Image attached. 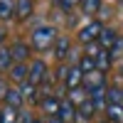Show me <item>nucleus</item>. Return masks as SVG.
Here are the masks:
<instances>
[{"instance_id": "nucleus-24", "label": "nucleus", "mask_w": 123, "mask_h": 123, "mask_svg": "<svg viewBox=\"0 0 123 123\" xmlns=\"http://www.w3.org/2000/svg\"><path fill=\"white\" fill-rule=\"evenodd\" d=\"M108 52H111V57H113V59H116V57H123V37H118V39H116V44L111 47Z\"/></svg>"}, {"instance_id": "nucleus-6", "label": "nucleus", "mask_w": 123, "mask_h": 123, "mask_svg": "<svg viewBox=\"0 0 123 123\" xmlns=\"http://www.w3.org/2000/svg\"><path fill=\"white\" fill-rule=\"evenodd\" d=\"M7 76L12 79V81H17V84H22V81H27V79H30V67L25 64V62H15L12 69L7 71Z\"/></svg>"}, {"instance_id": "nucleus-26", "label": "nucleus", "mask_w": 123, "mask_h": 123, "mask_svg": "<svg viewBox=\"0 0 123 123\" xmlns=\"http://www.w3.org/2000/svg\"><path fill=\"white\" fill-rule=\"evenodd\" d=\"M35 118L30 116V113H22V111H20V123H32Z\"/></svg>"}, {"instance_id": "nucleus-17", "label": "nucleus", "mask_w": 123, "mask_h": 123, "mask_svg": "<svg viewBox=\"0 0 123 123\" xmlns=\"http://www.w3.org/2000/svg\"><path fill=\"white\" fill-rule=\"evenodd\" d=\"M111 62H113L111 52H108V49H101V52H98V57H96V69L106 74V71H108V67H111Z\"/></svg>"}, {"instance_id": "nucleus-3", "label": "nucleus", "mask_w": 123, "mask_h": 123, "mask_svg": "<svg viewBox=\"0 0 123 123\" xmlns=\"http://www.w3.org/2000/svg\"><path fill=\"white\" fill-rule=\"evenodd\" d=\"M47 64H44V62L42 59H35L32 62V64H30V81H32V84H44V81H47Z\"/></svg>"}, {"instance_id": "nucleus-21", "label": "nucleus", "mask_w": 123, "mask_h": 123, "mask_svg": "<svg viewBox=\"0 0 123 123\" xmlns=\"http://www.w3.org/2000/svg\"><path fill=\"white\" fill-rule=\"evenodd\" d=\"M81 10L86 15H96L101 10V0H81Z\"/></svg>"}, {"instance_id": "nucleus-27", "label": "nucleus", "mask_w": 123, "mask_h": 123, "mask_svg": "<svg viewBox=\"0 0 123 123\" xmlns=\"http://www.w3.org/2000/svg\"><path fill=\"white\" fill-rule=\"evenodd\" d=\"M7 89H10V86L5 84L3 79H0V98H5V94H7Z\"/></svg>"}, {"instance_id": "nucleus-23", "label": "nucleus", "mask_w": 123, "mask_h": 123, "mask_svg": "<svg viewBox=\"0 0 123 123\" xmlns=\"http://www.w3.org/2000/svg\"><path fill=\"white\" fill-rule=\"evenodd\" d=\"M108 104H123V89L121 86H108Z\"/></svg>"}, {"instance_id": "nucleus-29", "label": "nucleus", "mask_w": 123, "mask_h": 123, "mask_svg": "<svg viewBox=\"0 0 123 123\" xmlns=\"http://www.w3.org/2000/svg\"><path fill=\"white\" fill-rule=\"evenodd\" d=\"M49 123H62V121H59V118H52V121H49Z\"/></svg>"}, {"instance_id": "nucleus-15", "label": "nucleus", "mask_w": 123, "mask_h": 123, "mask_svg": "<svg viewBox=\"0 0 123 123\" xmlns=\"http://www.w3.org/2000/svg\"><path fill=\"white\" fill-rule=\"evenodd\" d=\"M59 106H62V101H57L54 96H44V98H42V111L49 113V116H54V118H57V113H59Z\"/></svg>"}, {"instance_id": "nucleus-22", "label": "nucleus", "mask_w": 123, "mask_h": 123, "mask_svg": "<svg viewBox=\"0 0 123 123\" xmlns=\"http://www.w3.org/2000/svg\"><path fill=\"white\" fill-rule=\"evenodd\" d=\"M96 113V108H94V104H91V98L89 101H84V104L79 106V118H84V121H89L91 116Z\"/></svg>"}, {"instance_id": "nucleus-2", "label": "nucleus", "mask_w": 123, "mask_h": 123, "mask_svg": "<svg viewBox=\"0 0 123 123\" xmlns=\"http://www.w3.org/2000/svg\"><path fill=\"white\" fill-rule=\"evenodd\" d=\"M101 32H104V22L101 20H89L86 25H81L79 27V42L81 44H94V42H98V37H101Z\"/></svg>"}, {"instance_id": "nucleus-10", "label": "nucleus", "mask_w": 123, "mask_h": 123, "mask_svg": "<svg viewBox=\"0 0 123 123\" xmlns=\"http://www.w3.org/2000/svg\"><path fill=\"white\" fill-rule=\"evenodd\" d=\"M121 35L116 32V30H111V27H104V32H101V37H98V44H101V49H111L116 44V39H118Z\"/></svg>"}, {"instance_id": "nucleus-9", "label": "nucleus", "mask_w": 123, "mask_h": 123, "mask_svg": "<svg viewBox=\"0 0 123 123\" xmlns=\"http://www.w3.org/2000/svg\"><path fill=\"white\" fill-rule=\"evenodd\" d=\"M5 106H12V108H22V104H25V96H22V91L20 89H7V94H5Z\"/></svg>"}, {"instance_id": "nucleus-5", "label": "nucleus", "mask_w": 123, "mask_h": 123, "mask_svg": "<svg viewBox=\"0 0 123 123\" xmlns=\"http://www.w3.org/2000/svg\"><path fill=\"white\" fill-rule=\"evenodd\" d=\"M79 116V108H76V104H71L69 98H64L62 101V106H59V113H57V118L62 121V123H74V118Z\"/></svg>"}, {"instance_id": "nucleus-28", "label": "nucleus", "mask_w": 123, "mask_h": 123, "mask_svg": "<svg viewBox=\"0 0 123 123\" xmlns=\"http://www.w3.org/2000/svg\"><path fill=\"white\" fill-rule=\"evenodd\" d=\"M3 39H5V32H3V30H0V44H3Z\"/></svg>"}, {"instance_id": "nucleus-12", "label": "nucleus", "mask_w": 123, "mask_h": 123, "mask_svg": "<svg viewBox=\"0 0 123 123\" xmlns=\"http://www.w3.org/2000/svg\"><path fill=\"white\" fill-rule=\"evenodd\" d=\"M106 121L108 123H123V104H108Z\"/></svg>"}, {"instance_id": "nucleus-31", "label": "nucleus", "mask_w": 123, "mask_h": 123, "mask_svg": "<svg viewBox=\"0 0 123 123\" xmlns=\"http://www.w3.org/2000/svg\"><path fill=\"white\" fill-rule=\"evenodd\" d=\"M121 74H123V64H121Z\"/></svg>"}, {"instance_id": "nucleus-8", "label": "nucleus", "mask_w": 123, "mask_h": 123, "mask_svg": "<svg viewBox=\"0 0 123 123\" xmlns=\"http://www.w3.org/2000/svg\"><path fill=\"white\" fill-rule=\"evenodd\" d=\"M84 84H86V91L101 89V86H106V74H104V71H91V74L84 76Z\"/></svg>"}, {"instance_id": "nucleus-11", "label": "nucleus", "mask_w": 123, "mask_h": 123, "mask_svg": "<svg viewBox=\"0 0 123 123\" xmlns=\"http://www.w3.org/2000/svg\"><path fill=\"white\" fill-rule=\"evenodd\" d=\"M52 49H54V57H57L59 62H64V59H67V54H69V37H64V35H59Z\"/></svg>"}, {"instance_id": "nucleus-18", "label": "nucleus", "mask_w": 123, "mask_h": 123, "mask_svg": "<svg viewBox=\"0 0 123 123\" xmlns=\"http://www.w3.org/2000/svg\"><path fill=\"white\" fill-rule=\"evenodd\" d=\"M17 89L22 91V96L27 98V101H35L37 98V84H32V81H22V84H17Z\"/></svg>"}, {"instance_id": "nucleus-13", "label": "nucleus", "mask_w": 123, "mask_h": 123, "mask_svg": "<svg viewBox=\"0 0 123 123\" xmlns=\"http://www.w3.org/2000/svg\"><path fill=\"white\" fill-rule=\"evenodd\" d=\"M10 52H12L15 62H25V64H27V57H30V44H25V42H15L12 47H10Z\"/></svg>"}, {"instance_id": "nucleus-16", "label": "nucleus", "mask_w": 123, "mask_h": 123, "mask_svg": "<svg viewBox=\"0 0 123 123\" xmlns=\"http://www.w3.org/2000/svg\"><path fill=\"white\" fill-rule=\"evenodd\" d=\"M12 64H15V57H12V52H10V47L7 49L0 47V71H10Z\"/></svg>"}, {"instance_id": "nucleus-20", "label": "nucleus", "mask_w": 123, "mask_h": 123, "mask_svg": "<svg viewBox=\"0 0 123 123\" xmlns=\"http://www.w3.org/2000/svg\"><path fill=\"white\" fill-rule=\"evenodd\" d=\"M79 69L84 71V76L91 74V71H98V69H96V59H94V57H89V54H84V57L79 59Z\"/></svg>"}, {"instance_id": "nucleus-25", "label": "nucleus", "mask_w": 123, "mask_h": 123, "mask_svg": "<svg viewBox=\"0 0 123 123\" xmlns=\"http://www.w3.org/2000/svg\"><path fill=\"white\" fill-rule=\"evenodd\" d=\"M79 3H81V0H59V7L64 10V12H71V10H74Z\"/></svg>"}, {"instance_id": "nucleus-14", "label": "nucleus", "mask_w": 123, "mask_h": 123, "mask_svg": "<svg viewBox=\"0 0 123 123\" xmlns=\"http://www.w3.org/2000/svg\"><path fill=\"white\" fill-rule=\"evenodd\" d=\"M0 123H20V111L12 106H3L0 108Z\"/></svg>"}, {"instance_id": "nucleus-19", "label": "nucleus", "mask_w": 123, "mask_h": 123, "mask_svg": "<svg viewBox=\"0 0 123 123\" xmlns=\"http://www.w3.org/2000/svg\"><path fill=\"white\" fill-rule=\"evenodd\" d=\"M15 17V3L12 0H0V20H12Z\"/></svg>"}, {"instance_id": "nucleus-32", "label": "nucleus", "mask_w": 123, "mask_h": 123, "mask_svg": "<svg viewBox=\"0 0 123 123\" xmlns=\"http://www.w3.org/2000/svg\"><path fill=\"white\" fill-rule=\"evenodd\" d=\"M104 123H106V121H104Z\"/></svg>"}, {"instance_id": "nucleus-1", "label": "nucleus", "mask_w": 123, "mask_h": 123, "mask_svg": "<svg viewBox=\"0 0 123 123\" xmlns=\"http://www.w3.org/2000/svg\"><path fill=\"white\" fill-rule=\"evenodd\" d=\"M57 30L52 25H39L32 30V35H30V44H32L37 52H47V49H52L54 42H57Z\"/></svg>"}, {"instance_id": "nucleus-4", "label": "nucleus", "mask_w": 123, "mask_h": 123, "mask_svg": "<svg viewBox=\"0 0 123 123\" xmlns=\"http://www.w3.org/2000/svg\"><path fill=\"white\" fill-rule=\"evenodd\" d=\"M81 84H84V71H81L79 67L67 69V74H64V89H67V91H74V89H79Z\"/></svg>"}, {"instance_id": "nucleus-7", "label": "nucleus", "mask_w": 123, "mask_h": 123, "mask_svg": "<svg viewBox=\"0 0 123 123\" xmlns=\"http://www.w3.org/2000/svg\"><path fill=\"white\" fill-rule=\"evenodd\" d=\"M32 10H35V3H32V0H15V20L25 22V20L32 15Z\"/></svg>"}, {"instance_id": "nucleus-30", "label": "nucleus", "mask_w": 123, "mask_h": 123, "mask_svg": "<svg viewBox=\"0 0 123 123\" xmlns=\"http://www.w3.org/2000/svg\"><path fill=\"white\" fill-rule=\"evenodd\" d=\"M32 123H44V121H37V118H35V121H32Z\"/></svg>"}]
</instances>
